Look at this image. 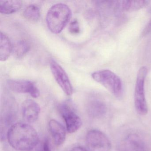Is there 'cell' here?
I'll list each match as a JSON object with an SVG mask.
<instances>
[{
  "label": "cell",
  "mask_w": 151,
  "mask_h": 151,
  "mask_svg": "<svg viewBox=\"0 0 151 151\" xmlns=\"http://www.w3.org/2000/svg\"><path fill=\"white\" fill-rule=\"evenodd\" d=\"M59 110L65 122L67 131L69 133H74L80 129L82 126V121L68 103L61 104Z\"/></svg>",
  "instance_id": "6"
},
{
  "label": "cell",
  "mask_w": 151,
  "mask_h": 151,
  "mask_svg": "<svg viewBox=\"0 0 151 151\" xmlns=\"http://www.w3.org/2000/svg\"><path fill=\"white\" fill-rule=\"evenodd\" d=\"M49 128L55 145H60L64 143L66 137V131L63 125L56 120H51Z\"/></svg>",
  "instance_id": "10"
},
{
  "label": "cell",
  "mask_w": 151,
  "mask_h": 151,
  "mask_svg": "<svg viewBox=\"0 0 151 151\" xmlns=\"http://www.w3.org/2000/svg\"><path fill=\"white\" fill-rule=\"evenodd\" d=\"M70 151H89L86 148L83 147L77 146L72 148Z\"/></svg>",
  "instance_id": "21"
},
{
  "label": "cell",
  "mask_w": 151,
  "mask_h": 151,
  "mask_svg": "<svg viewBox=\"0 0 151 151\" xmlns=\"http://www.w3.org/2000/svg\"><path fill=\"white\" fill-rule=\"evenodd\" d=\"M23 15L27 20L32 22H37L40 17V9L35 5L28 6L24 9Z\"/></svg>",
  "instance_id": "17"
},
{
  "label": "cell",
  "mask_w": 151,
  "mask_h": 151,
  "mask_svg": "<svg viewBox=\"0 0 151 151\" xmlns=\"http://www.w3.org/2000/svg\"><path fill=\"white\" fill-rule=\"evenodd\" d=\"M42 151H51L49 140L47 139H45L43 143V146H42Z\"/></svg>",
  "instance_id": "20"
},
{
  "label": "cell",
  "mask_w": 151,
  "mask_h": 151,
  "mask_svg": "<svg viewBox=\"0 0 151 151\" xmlns=\"http://www.w3.org/2000/svg\"><path fill=\"white\" fill-rule=\"evenodd\" d=\"M50 68L57 83L68 96L73 93V89L70 80L62 67L54 60L50 62Z\"/></svg>",
  "instance_id": "7"
},
{
  "label": "cell",
  "mask_w": 151,
  "mask_h": 151,
  "mask_svg": "<svg viewBox=\"0 0 151 151\" xmlns=\"http://www.w3.org/2000/svg\"><path fill=\"white\" fill-rule=\"evenodd\" d=\"M30 48L29 43L25 40H20L16 42L13 46V55L18 59L24 57L29 52Z\"/></svg>",
  "instance_id": "15"
},
{
  "label": "cell",
  "mask_w": 151,
  "mask_h": 151,
  "mask_svg": "<svg viewBox=\"0 0 151 151\" xmlns=\"http://www.w3.org/2000/svg\"><path fill=\"white\" fill-rule=\"evenodd\" d=\"M150 2L148 1H116V6L119 10L132 11L138 10L146 6Z\"/></svg>",
  "instance_id": "12"
},
{
  "label": "cell",
  "mask_w": 151,
  "mask_h": 151,
  "mask_svg": "<svg viewBox=\"0 0 151 151\" xmlns=\"http://www.w3.org/2000/svg\"><path fill=\"white\" fill-rule=\"evenodd\" d=\"M22 113L24 119L29 123L36 122L39 116L40 107L34 101L27 99L22 104Z\"/></svg>",
  "instance_id": "9"
},
{
  "label": "cell",
  "mask_w": 151,
  "mask_h": 151,
  "mask_svg": "<svg viewBox=\"0 0 151 151\" xmlns=\"http://www.w3.org/2000/svg\"><path fill=\"white\" fill-rule=\"evenodd\" d=\"M13 46L9 39L6 34L1 32L0 34V60L5 61L8 60L12 51Z\"/></svg>",
  "instance_id": "13"
},
{
  "label": "cell",
  "mask_w": 151,
  "mask_h": 151,
  "mask_svg": "<svg viewBox=\"0 0 151 151\" xmlns=\"http://www.w3.org/2000/svg\"><path fill=\"white\" fill-rule=\"evenodd\" d=\"M147 68L141 67L137 74L134 91V101L135 109L138 114L145 116L147 114L148 108L145 94V83L147 76Z\"/></svg>",
  "instance_id": "3"
},
{
  "label": "cell",
  "mask_w": 151,
  "mask_h": 151,
  "mask_svg": "<svg viewBox=\"0 0 151 151\" xmlns=\"http://www.w3.org/2000/svg\"><path fill=\"white\" fill-rule=\"evenodd\" d=\"M7 139L10 146L19 151H30L37 146L38 135L29 124L17 123L9 129Z\"/></svg>",
  "instance_id": "1"
},
{
  "label": "cell",
  "mask_w": 151,
  "mask_h": 151,
  "mask_svg": "<svg viewBox=\"0 0 151 151\" xmlns=\"http://www.w3.org/2000/svg\"><path fill=\"white\" fill-rule=\"evenodd\" d=\"M151 32V20L149 21V22L147 24L146 26H145L143 31H142L141 35L142 37H145L147 35L149 34V33Z\"/></svg>",
  "instance_id": "19"
},
{
  "label": "cell",
  "mask_w": 151,
  "mask_h": 151,
  "mask_svg": "<svg viewBox=\"0 0 151 151\" xmlns=\"http://www.w3.org/2000/svg\"><path fill=\"white\" fill-rule=\"evenodd\" d=\"M125 151H147L145 144L137 134L129 135L124 141Z\"/></svg>",
  "instance_id": "11"
},
{
  "label": "cell",
  "mask_w": 151,
  "mask_h": 151,
  "mask_svg": "<svg viewBox=\"0 0 151 151\" xmlns=\"http://www.w3.org/2000/svg\"><path fill=\"white\" fill-rule=\"evenodd\" d=\"M89 109L91 114L96 117L102 116L106 112V107L104 103L99 100L91 101Z\"/></svg>",
  "instance_id": "16"
},
{
  "label": "cell",
  "mask_w": 151,
  "mask_h": 151,
  "mask_svg": "<svg viewBox=\"0 0 151 151\" xmlns=\"http://www.w3.org/2000/svg\"><path fill=\"white\" fill-rule=\"evenodd\" d=\"M71 17V11L68 6L57 3L47 11L46 17L47 24L50 31L58 34L62 31Z\"/></svg>",
  "instance_id": "2"
},
{
  "label": "cell",
  "mask_w": 151,
  "mask_h": 151,
  "mask_svg": "<svg viewBox=\"0 0 151 151\" xmlns=\"http://www.w3.org/2000/svg\"><path fill=\"white\" fill-rule=\"evenodd\" d=\"M22 6V1L19 0L0 1V12L1 14H9L17 12Z\"/></svg>",
  "instance_id": "14"
},
{
  "label": "cell",
  "mask_w": 151,
  "mask_h": 151,
  "mask_svg": "<svg viewBox=\"0 0 151 151\" xmlns=\"http://www.w3.org/2000/svg\"><path fill=\"white\" fill-rule=\"evenodd\" d=\"M92 77L103 86L113 95L120 97L122 93V83L121 78L113 71L103 70L92 74Z\"/></svg>",
  "instance_id": "4"
},
{
  "label": "cell",
  "mask_w": 151,
  "mask_h": 151,
  "mask_svg": "<svg viewBox=\"0 0 151 151\" xmlns=\"http://www.w3.org/2000/svg\"><path fill=\"white\" fill-rule=\"evenodd\" d=\"M86 143L90 151H110L111 150V142L108 137L98 130H91L87 133Z\"/></svg>",
  "instance_id": "5"
},
{
  "label": "cell",
  "mask_w": 151,
  "mask_h": 151,
  "mask_svg": "<svg viewBox=\"0 0 151 151\" xmlns=\"http://www.w3.org/2000/svg\"><path fill=\"white\" fill-rule=\"evenodd\" d=\"M7 86L11 91L20 93H29L32 97L37 98L40 91L33 82L27 80L10 79L7 81Z\"/></svg>",
  "instance_id": "8"
},
{
  "label": "cell",
  "mask_w": 151,
  "mask_h": 151,
  "mask_svg": "<svg viewBox=\"0 0 151 151\" xmlns=\"http://www.w3.org/2000/svg\"><path fill=\"white\" fill-rule=\"evenodd\" d=\"M79 25L78 21L74 20L70 23L69 26V31L71 33L77 34L79 32Z\"/></svg>",
  "instance_id": "18"
}]
</instances>
